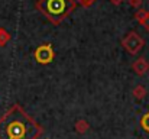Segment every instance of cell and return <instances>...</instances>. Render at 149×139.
Returning a JSON list of instances; mask_svg holds the SVG:
<instances>
[{
  "label": "cell",
  "instance_id": "cell-3",
  "mask_svg": "<svg viewBox=\"0 0 149 139\" xmlns=\"http://www.w3.org/2000/svg\"><path fill=\"white\" fill-rule=\"evenodd\" d=\"M54 55H55V54H54V49H52V46H51L49 44H42V45H39L35 49V52H33V57H35L36 62H38V64H42V65H47V64L52 62Z\"/></svg>",
  "mask_w": 149,
  "mask_h": 139
},
{
  "label": "cell",
  "instance_id": "cell-2",
  "mask_svg": "<svg viewBox=\"0 0 149 139\" xmlns=\"http://www.w3.org/2000/svg\"><path fill=\"white\" fill-rule=\"evenodd\" d=\"M36 9L54 25H59L75 7V0H36Z\"/></svg>",
  "mask_w": 149,
  "mask_h": 139
},
{
  "label": "cell",
  "instance_id": "cell-1",
  "mask_svg": "<svg viewBox=\"0 0 149 139\" xmlns=\"http://www.w3.org/2000/svg\"><path fill=\"white\" fill-rule=\"evenodd\" d=\"M41 132V126L19 104L0 117V139H36Z\"/></svg>",
  "mask_w": 149,
  "mask_h": 139
},
{
  "label": "cell",
  "instance_id": "cell-7",
  "mask_svg": "<svg viewBox=\"0 0 149 139\" xmlns=\"http://www.w3.org/2000/svg\"><path fill=\"white\" fill-rule=\"evenodd\" d=\"M77 1H78L81 6H86V7H88V6H91V4H93L96 0H77Z\"/></svg>",
  "mask_w": 149,
  "mask_h": 139
},
{
  "label": "cell",
  "instance_id": "cell-4",
  "mask_svg": "<svg viewBox=\"0 0 149 139\" xmlns=\"http://www.w3.org/2000/svg\"><path fill=\"white\" fill-rule=\"evenodd\" d=\"M122 44H123V46H125L130 54H136V52H139L141 48L143 46V39L139 36V34H136V32H129V34L125 36V39L122 41Z\"/></svg>",
  "mask_w": 149,
  "mask_h": 139
},
{
  "label": "cell",
  "instance_id": "cell-8",
  "mask_svg": "<svg viewBox=\"0 0 149 139\" xmlns=\"http://www.w3.org/2000/svg\"><path fill=\"white\" fill-rule=\"evenodd\" d=\"M142 25L145 26V29H146V31H148V32H149V12H148V13H146V17L143 19V22H142Z\"/></svg>",
  "mask_w": 149,
  "mask_h": 139
},
{
  "label": "cell",
  "instance_id": "cell-6",
  "mask_svg": "<svg viewBox=\"0 0 149 139\" xmlns=\"http://www.w3.org/2000/svg\"><path fill=\"white\" fill-rule=\"evenodd\" d=\"M141 126L143 128V131L149 132V113H145L141 119Z\"/></svg>",
  "mask_w": 149,
  "mask_h": 139
},
{
  "label": "cell",
  "instance_id": "cell-5",
  "mask_svg": "<svg viewBox=\"0 0 149 139\" xmlns=\"http://www.w3.org/2000/svg\"><path fill=\"white\" fill-rule=\"evenodd\" d=\"M148 68H149V65L146 64V61H145L143 58H139L136 62H133V70H135V73H138V74H143Z\"/></svg>",
  "mask_w": 149,
  "mask_h": 139
}]
</instances>
